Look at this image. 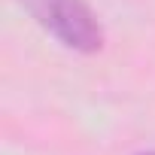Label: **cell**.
Segmentation results:
<instances>
[{
    "instance_id": "7a4b0ae2",
    "label": "cell",
    "mask_w": 155,
    "mask_h": 155,
    "mask_svg": "<svg viewBox=\"0 0 155 155\" xmlns=\"http://www.w3.org/2000/svg\"><path fill=\"white\" fill-rule=\"evenodd\" d=\"M137 155H155V149H143V152H137Z\"/></svg>"
},
{
    "instance_id": "6da1fadb",
    "label": "cell",
    "mask_w": 155,
    "mask_h": 155,
    "mask_svg": "<svg viewBox=\"0 0 155 155\" xmlns=\"http://www.w3.org/2000/svg\"><path fill=\"white\" fill-rule=\"evenodd\" d=\"M31 21L76 55H97L107 43L104 25L85 0H15Z\"/></svg>"
}]
</instances>
